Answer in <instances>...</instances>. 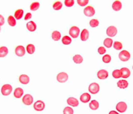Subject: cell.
<instances>
[{
    "instance_id": "cell-1",
    "label": "cell",
    "mask_w": 133,
    "mask_h": 114,
    "mask_svg": "<svg viewBox=\"0 0 133 114\" xmlns=\"http://www.w3.org/2000/svg\"><path fill=\"white\" fill-rule=\"evenodd\" d=\"M12 91V87L10 84H5L2 88V93L4 96L9 95Z\"/></svg>"
},
{
    "instance_id": "cell-2",
    "label": "cell",
    "mask_w": 133,
    "mask_h": 114,
    "mask_svg": "<svg viewBox=\"0 0 133 114\" xmlns=\"http://www.w3.org/2000/svg\"><path fill=\"white\" fill-rule=\"evenodd\" d=\"M130 58V54L129 53V51H121L119 54V59H120V60L123 62L128 61Z\"/></svg>"
},
{
    "instance_id": "cell-3",
    "label": "cell",
    "mask_w": 133,
    "mask_h": 114,
    "mask_svg": "<svg viewBox=\"0 0 133 114\" xmlns=\"http://www.w3.org/2000/svg\"><path fill=\"white\" fill-rule=\"evenodd\" d=\"M68 79V75L66 73L64 72H61V73H59L57 76V80L60 83H64L66 82Z\"/></svg>"
},
{
    "instance_id": "cell-4",
    "label": "cell",
    "mask_w": 133,
    "mask_h": 114,
    "mask_svg": "<svg viewBox=\"0 0 133 114\" xmlns=\"http://www.w3.org/2000/svg\"><path fill=\"white\" fill-rule=\"evenodd\" d=\"M88 90L92 94L97 93L99 91V86L97 83L94 82V83L91 84L90 85L89 88H88Z\"/></svg>"
},
{
    "instance_id": "cell-5",
    "label": "cell",
    "mask_w": 133,
    "mask_h": 114,
    "mask_svg": "<svg viewBox=\"0 0 133 114\" xmlns=\"http://www.w3.org/2000/svg\"><path fill=\"white\" fill-rule=\"evenodd\" d=\"M34 109L36 111H40L44 110L45 108V103L42 101H37V102L34 104Z\"/></svg>"
},
{
    "instance_id": "cell-6",
    "label": "cell",
    "mask_w": 133,
    "mask_h": 114,
    "mask_svg": "<svg viewBox=\"0 0 133 114\" xmlns=\"http://www.w3.org/2000/svg\"><path fill=\"white\" fill-rule=\"evenodd\" d=\"M80 29L76 26L72 27L70 29V35L73 38H76L79 36Z\"/></svg>"
},
{
    "instance_id": "cell-7",
    "label": "cell",
    "mask_w": 133,
    "mask_h": 114,
    "mask_svg": "<svg viewBox=\"0 0 133 114\" xmlns=\"http://www.w3.org/2000/svg\"><path fill=\"white\" fill-rule=\"evenodd\" d=\"M22 101L25 105L29 106L33 102V98L29 94H26L24 96L23 99H22Z\"/></svg>"
},
{
    "instance_id": "cell-8",
    "label": "cell",
    "mask_w": 133,
    "mask_h": 114,
    "mask_svg": "<svg viewBox=\"0 0 133 114\" xmlns=\"http://www.w3.org/2000/svg\"><path fill=\"white\" fill-rule=\"evenodd\" d=\"M84 14L85 16H88V17H92L95 14V10H94V7L92 6L86 7L84 9Z\"/></svg>"
},
{
    "instance_id": "cell-9",
    "label": "cell",
    "mask_w": 133,
    "mask_h": 114,
    "mask_svg": "<svg viewBox=\"0 0 133 114\" xmlns=\"http://www.w3.org/2000/svg\"><path fill=\"white\" fill-rule=\"evenodd\" d=\"M116 110L120 113H124L127 109V105L125 102H120L116 105Z\"/></svg>"
},
{
    "instance_id": "cell-10",
    "label": "cell",
    "mask_w": 133,
    "mask_h": 114,
    "mask_svg": "<svg viewBox=\"0 0 133 114\" xmlns=\"http://www.w3.org/2000/svg\"><path fill=\"white\" fill-rule=\"evenodd\" d=\"M25 50L24 46L19 45V46H17L16 47V49H15V54L18 56H23L25 55Z\"/></svg>"
},
{
    "instance_id": "cell-11",
    "label": "cell",
    "mask_w": 133,
    "mask_h": 114,
    "mask_svg": "<svg viewBox=\"0 0 133 114\" xmlns=\"http://www.w3.org/2000/svg\"><path fill=\"white\" fill-rule=\"evenodd\" d=\"M118 31L116 27L114 26H110L107 29V35L110 37H114L116 35Z\"/></svg>"
},
{
    "instance_id": "cell-12",
    "label": "cell",
    "mask_w": 133,
    "mask_h": 114,
    "mask_svg": "<svg viewBox=\"0 0 133 114\" xmlns=\"http://www.w3.org/2000/svg\"><path fill=\"white\" fill-rule=\"evenodd\" d=\"M108 76V73L105 69H100L99 71L97 72V77L98 79H101V80H103V79H106Z\"/></svg>"
},
{
    "instance_id": "cell-13",
    "label": "cell",
    "mask_w": 133,
    "mask_h": 114,
    "mask_svg": "<svg viewBox=\"0 0 133 114\" xmlns=\"http://www.w3.org/2000/svg\"><path fill=\"white\" fill-rule=\"evenodd\" d=\"M120 72L121 74V77L123 79H127V78L129 77L130 75V71L128 68L127 67H123L120 69Z\"/></svg>"
},
{
    "instance_id": "cell-14",
    "label": "cell",
    "mask_w": 133,
    "mask_h": 114,
    "mask_svg": "<svg viewBox=\"0 0 133 114\" xmlns=\"http://www.w3.org/2000/svg\"><path fill=\"white\" fill-rule=\"evenodd\" d=\"M67 103L73 107H76L79 105V101L74 97H70L67 99Z\"/></svg>"
},
{
    "instance_id": "cell-15",
    "label": "cell",
    "mask_w": 133,
    "mask_h": 114,
    "mask_svg": "<svg viewBox=\"0 0 133 114\" xmlns=\"http://www.w3.org/2000/svg\"><path fill=\"white\" fill-rule=\"evenodd\" d=\"M27 29L30 32H34L37 29V25L35 22L31 21V22H28L27 24Z\"/></svg>"
},
{
    "instance_id": "cell-16",
    "label": "cell",
    "mask_w": 133,
    "mask_h": 114,
    "mask_svg": "<svg viewBox=\"0 0 133 114\" xmlns=\"http://www.w3.org/2000/svg\"><path fill=\"white\" fill-rule=\"evenodd\" d=\"M29 77L26 75H22L19 77V81L22 84H27L29 82Z\"/></svg>"
},
{
    "instance_id": "cell-17",
    "label": "cell",
    "mask_w": 133,
    "mask_h": 114,
    "mask_svg": "<svg viewBox=\"0 0 133 114\" xmlns=\"http://www.w3.org/2000/svg\"><path fill=\"white\" fill-rule=\"evenodd\" d=\"M91 99V96L90 94L87 93H85L82 94L80 97V101L83 103H86V102H89L90 100Z\"/></svg>"
},
{
    "instance_id": "cell-18",
    "label": "cell",
    "mask_w": 133,
    "mask_h": 114,
    "mask_svg": "<svg viewBox=\"0 0 133 114\" xmlns=\"http://www.w3.org/2000/svg\"><path fill=\"white\" fill-rule=\"evenodd\" d=\"M89 37V32L86 29L82 30V32L80 34V39L82 41H86Z\"/></svg>"
},
{
    "instance_id": "cell-19",
    "label": "cell",
    "mask_w": 133,
    "mask_h": 114,
    "mask_svg": "<svg viewBox=\"0 0 133 114\" xmlns=\"http://www.w3.org/2000/svg\"><path fill=\"white\" fill-rule=\"evenodd\" d=\"M23 94H24V90H23V89L21 88H17L14 90V96L15 98L19 99L23 95Z\"/></svg>"
},
{
    "instance_id": "cell-20",
    "label": "cell",
    "mask_w": 133,
    "mask_h": 114,
    "mask_svg": "<svg viewBox=\"0 0 133 114\" xmlns=\"http://www.w3.org/2000/svg\"><path fill=\"white\" fill-rule=\"evenodd\" d=\"M118 88H120V89H125L128 87V85L129 83L127 81H125V80H120L118 82Z\"/></svg>"
},
{
    "instance_id": "cell-21",
    "label": "cell",
    "mask_w": 133,
    "mask_h": 114,
    "mask_svg": "<svg viewBox=\"0 0 133 114\" xmlns=\"http://www.w3.org/2000/svg\"><path fill=\"white\" fill-rule=\"evenodd\" d=\"M99 102H97L95 100H94V101H92L90 102L89 104V107L90 108L91 110H97L98 108H99Z\"/></svg>"
},
{
    "instance_id": "cell-22",
    "label": "cell",
    "mask_w": 133,
    "mask_h": 114,
    "mask_svg": "<svg viewBox=\"0 0 133 114\" xmlns=\"http://www.w3.org/2000/svg\"><path fill=\"white\" fill-rule=\"evenodd\" d=\"M122 7V4L120 1H115L112 4V9L115 11H119L121 9Z\"/></svg>"
},
{
    "instance_id": "cell-23",
    "label": "cell",
    "mask_w": 133,
    "mask_h": 114,
    "mask_svg": "<svg viewBox=\"0 0 133 114\" xmlns=\"http://www.w3.org/2000/svg\"><path fill=\"white\" fill-rule=\"evenodd\" d=\"M8 53H9V50H8L7 47H5V46L0 47V57L1 58L6 56Z\"/></svg>"
},
{
    "instance_id": "cell-24",
    "label": "cell",
    "mask_w": 133,
    "mask_h": 114,
    "mask_svg": "<svg viewBox=\"0 0 133 114\" xmlns=\"http://www.w3.org/2000/svg\"><path fill=\"white\" fill-rule=\"evenodd\" d=\"M51 37H52L53 40L55 41H59V40L60 39V37H61V34L59 31H55L52 32Z\"/></svg>"
},
{
    "instance_id": "cell-25",
    "label": "cell",
    "mask_w": 133,
    "mask_h": 114,
    "mask_svg": "<svg viewBox=\"0 0 133 114\" xmlns=\"http://www.w3.org/2000/svg\"><path fill=\"white\" fill-rule=\"evenodd\" d=\"M73 60L75 64H81L83 61V59L80 54H75L73 57Z\"/></svg>"
},
{
    "instance_id": "cell-26",
    "label": "cell",
    "mask_w": 133,
    "mask_h": 114,
    "mask_svg": "<svg viewBox=\"0 0 133 114\" xmlns=\"http://www.w3.org/2000/svg\"><path fill=\"white\" fill-rule=\"evenodd\" d=\"M24 15V10L22 9H18L14 12V17L16 20H20Z\"/></svg>"
},
{
    "instance_id": "cell-27",
    "label": "cell",
    "mask_w": 133,
    "mask_h": 114,
    "mask_svg": "<svg viewBox=\"0 0 133 114\" xmlns=\"http://www.w3.org/2000/svg\"><path fill=\"white\" fill-rule=\"evenodd\" d=\"M104 45L107 47V48H110L112 47L113 44V40L111 38H106L105 40H104Z\"/></svg>"
},
{
    "instance_id": "cell-28",
    "label": "cell",
    "mask_w": 133,
    "mask_h": 114,
    "mask_svg": "<svg viewBox=\"0 0 133 114\" xmlns=\"http://www.w3.org/2000/svg\"><path fill=\"white\" fill-rule=\"evenodd\" d=\"M8 24H9V25L11 27H14L16 24V22L15 18H14L12 16H9L8 17V20H7Z\"/></svg>"
},
{
    "instance_id": "cell-29",
    "label": "cell",
    "mask_w": 133,
    "mask_h": 114,
    "mask_svg": "<svg viewBox=\"0 0 133 114\" xmlns=\"http://www.w3.org/2000/svg\"><path fill=\"white\" fill-rule=\"evenodd\" d=\"M26 49L27 53L30 54H33L35 53V47L32 44H29V45H27Z\"/></svg>"
},
{
    "instance_id": "cell-30",
    "label": "cell",
    "mask_w": 133,
    "mask_h": 114,
    "mask_svg": "<svg viewBox=\"0 0 133 114\" xmlns=\"http://www.w3.org/2000/svg\"><path fill=\"white\" fill-rule=\"evenodd\" d=\"M72 39H71L70 37L68 36H64L62 38V42L63 44L64 45H69L72 43Z\"/></svg>"
},
{
    "instance_id": "cell-31",
    "label": "cell",
    "mask_w": 133,
    "mask_h": 114,
    "mask_svg": "<svg viewBox=\"0 0 133 114\" xmlns=\"http://www.w3.org/2000/svg\"><path fill=\"white\" fill-rule=\"evenodd\" d=\"M40 7V3L38 2H34L30 6V9L32 11H35V10H38Z\"/></svg>"
},
{
    "instance_id": "cell-32",
    "label": "cell",
    "mask_w": 133,
    "mask_h": 114,
    "mask_svg": "<svg viewBox=\"0 0 133 114\" xmlns=\"http://www.w3.org/2000/svg\"><path fill=\"white\" fill-rule=\"evenodd\" d=\"M53 7L55 10H59L62 7V4L60 2H57L53 4Z\"/></svg>"
},
{
    "instance_id": "cell-33",
    "label": "cell",
    "mask_w": 133,
    "mask_h": 114,
    "mask_svg": "<svg viewBox=\"0 0 133 114\" xmlns=\"http://www.w3.org/2000/svg\"><path fill=\"white\" fill-rule=\"evenodd\" d=\"M112 76L115 79H119V78L121 77V74L120 70L119 69H115L112 72Z\"/></svg>"
},
{
    "instance_id": "cell-34",
    "label": "cell",
    "mask_w": 133,
    "mask_h": 114,
    "mask_svg": "<svg viewBox=\"0 0 133 114\" xmlns=\"http://www.w3.org/2000/svg\"><path fill=\"white\" fill-rule=\"evenodd\" d=\"M90 25L91 27H96L99 25V21L96 19H92L90 22Z\"/></svg>"
},
{
    "instance_id": "cell-35",
    "label": "cell",
    "mask_w": 133,
    "mask_h": 114,
    "mask_svg": "<svg viewBox=\"0 0 133 114\" xmlns=\"http://www.w3.org/2000/svg\"><path fill=\"white\" fill-rule=\"evenodd\" d=\"M123 47V45L120 42H115L114 43V48L116 50H121Z\"/></svg>"
},
{
    "instance_id": "cell-36",
    "label": "cell",
    "mask_w": 133,
    "mask_h": 114,
    "mask_svg": "<svg viewBox=\"0 0 133 114\" xmlns=\"http://www.w3.org/2000/svg\"><path fill=\"white\" fill-rule=\"evenodd\" d=\"M110 60H111V56L109 54H105V55L103 56V62L104 63H109Z\"/></svg>"
},
{
    "instance_id": "cell-37",
    "label": "cell",
    "mask_w": 133,
    "mask_h": 114,
    "mask_svg": "<svg viewBox=\"0 0 133 114\" xmlns=\"http://www.w3.org/2000/svg\"><path fill=\"white\" fill-rule=\"evenodd\" d=\"M64 114H73V110L70 107H66L63 111Z\"/></svg>"
},
{
    "instance_id": "cell-38",
    "label": "cell",
    "mask_w": 133,
    "mask_h": 114,
    "mask_svg": "<svg viewBox=\"0 0 133 114\" xmlns=\"http://www.w3.org/2000/svg\"><path fill=\"white\" fill-rule=\"evenodd\" d=\"M75 2L73 0H65L64 1V3L66 7H72L74 5Z\"/></svg>"
},
{
    "instance_id": "cell-39",
    "label": "cell",
    "mask_w": 133,
    "mask_h": 114,
    "mask_svg": "<svg viewBox=\"0 0 133 114\" xmlns=\"http://www.w3.org/2000/svg\"><path fill=\"white\" fill-rule=\"evenodd\" d=\"M77 3L80 6H85L88 3V0H78Z\"/></svg>"
},
{
    "instance_id": "cell-40",
    "label": "cell",
    "mask_w": 133,
    "mask_h": 114,
    "mask_svg": "<svg viewBox=\"0 0 133 114\" xmlns=\"http://www.w3.org/2000/svg\"><path fill=\"white\" fill-rule=\"evenodd\" d=\"M97 51H98V53H99V54H105V53L106 49L104 47H100L98 48Z\"/></svg>"
},
{
    "instance_id": "cell-41",
    "label": "cell",
    "mask_w": 133,
    "mask_h": 114,
    "mask_svg": "<svg viewBox=\"0 0 133 114\" xmlns=\"http://www.w3.org/2000/svg\"><path fill=\"white\" fill-rule=\"evenodd\" d=\"M5 24V19L2 15L0 14V27L3 25V24Z\"/></svg>"
},
{
    "instance_id": "cell-42",
    "label": "cell",
    "mask_w": 133,
    "mask_h": 114,
    "mask_svg": "<svg viewBox=\"0 0 133 114\" xmlns=\"http://www.w3.org/2000/svg\"><path fill=\"white\" fill-rule=\"evenodd\" d=\"M32 18V14L31 13H27L25 16V20H28Z\"/></svg>"
},
{
    "instance_id": "cell-43",
    "label": "cell",
    "mask_w": 133,
    "mask_h": 114,
    "mask_svg": "<svg viewBox=\"0 0 133 114\" xmlns=\"http://www.w3.org/2000/svg\"><path fill=\"white\" fill-rule=\"evenodd\" d=\"M108 114H119V113L118 112H116L115 111H110Z\"/></svg>"
},
{
    "instance_id": "cell-44",
    "label": "cell",
    "mask_w": 133,
    "mask_h": 114,
    "mask_svg": "<svg viewBox=\"0 0 133 114\" xmlns=\"http://www.w3.org/2000/svg\"><path fill=\"white\" fill-rule=\"evenodd\" d=\"M1 30H2V29H1V27H0V32H1Z\"/></svg>"
},
{
    "instance_id": "cell-45",
    "label": "cell",
    "mask_w": 133,
    "mask_h": 114,
    "mask_svg": "<svg viewBox=\"0 0 133 114\" xmlns=\"http://www.w3.org/2000/svg\"><path fill=\"white\" fill-rule=\"evenodd\" d=\"M132 69H133V66H132Z\"/></svg>"
}]
</instances>
